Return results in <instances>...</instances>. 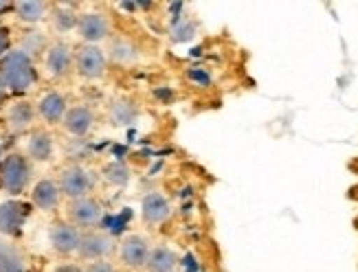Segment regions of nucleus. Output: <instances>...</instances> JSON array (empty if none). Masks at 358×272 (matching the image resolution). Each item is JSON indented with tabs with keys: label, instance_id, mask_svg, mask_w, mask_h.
I'll use <instances>...</instances> for the list:
<instances>
[{
	"label": "nucleus",
	"instance_id": "nucleus-1",
	"mask_svg": "<svg viewBox=\"0 0 358 272\" xmlns=\"http://www.w3.org/2000/svg\"><path fill=\"white\" fill-rule=\"evenodd\" d=\"M0 82L13 92H24L34 86L36 71L29 55H24L22 51L7 53L5 59L0 62Z\"/></svg>",
	"mask_w": 358,
	"mask_h": 272
},
{
	"label": "nucleus",
	"instance_id": "nucleus-2",
	"mask_svg": "<svg viewBox=\"0 0 358 272\" xmlns=\"http://www.w3.org/2000/svg\"><path fill=\"white\" fill-rule=\"evenodd\" d=\"M29 182V165L22 156L11 154L5 158V163L0 165V187H3L7 194L15 196L22 194V189Z\"/></svg>",
	"mask_w": 358,
	"mask_h": 272
},
{
	"label": "nucleus",
	"instance_id": "nucleus-3",
	"mask_svg": "<svg viewBox=\"0 0 358 272\" xmlns=\"http://www.w3.org/2000/svg\"><path fill=\"white\" fill-rule=\"evenodd\" d=\"M69 215H71V220L77 224V227L92 229V227H97V224L101 222L103 211H101V204L99 202L90 200V198H77L71 204Z\"/></svg>",
	"mask_w": 358,
	"mask_h": 272
},
{
	"label": "nucleus",
	"instance_id": "nucleus-4",
	"mask_svg": "<svg viewBox=\"0 0 358 272\" xmlns=\"http://www.w3.org/2000/svg\"><path fill=\"white\" fill-rule=\"evenodd\" d=\"M59 187L62 191L69 196V198H86L88 189H90V176L82 169V167H66L62 171V178H59Z\"/></svg>",
	"mask_w": 358,
	"mask_h": 272
},
{
	"label": "nucleus",
	"instance_id": "nucleus-5",
	"mask_svg": "<svg viewBox=\"0 0 358 272\" xmlns=\"http://www.w3.org/2000/svg\"><path fill=\"white\" fill-rule=\"evenodd\" d=\"M29 215V206L20 202H5L0 204V233L18 235L22 231V224Z\"/></svg>",
	"mask_w": 358,
	"mask_h": 272
},
{
	"label": "nucleus",
	"instance_id": "nucleus-6",
	"mask_svg": "<svg viewBox=\"0 0 358 272\" xmlns=\"http://www.w3.org/2000/svg\"><path fill=\"white\" fill-rule=\"evenodd\" d=\"M77 71H80V75L84 77H101L103 71H106V57L101 53V49H97V46H82L80 51H77Z\"/></svg>",
	"mask_w": 358,
	"mask_h": 272
},
{
	"label": "nucleus",
	"instance_id": "nucleus-7",
	"mask_svg": "<svg viewBox=\"0 0 358 272\" xmlns=\"http://www.w3.org/2000/svg\"><path fill=\"white\" fill-rule=\"evenodd\" d=\"M80 255L86 259H101L113 250V239L103 233H88L80 239Z\"/></svg>",
	"mask_w": 358,
	"mask_h": 272
},
{
	"label": "nucleus",
	"instance_id": "nucleus-8",
	"mask_svg": "<svg viewBox=\"0 0 358 272\" xmlns=\"http://www.w3.org/2000/svg\"><path fill=\"white\" fill-rule=\"evenodd\" d=\"M150 250L143 237H128L121 246V259L128 268H143L148 264Z\"/></svg>",
	"mask_w": 358,
	"mask_h": 272
},
{
	"label": "nucleus",
	"instance_id": "nucleus-9",
	"mask_svg": "<svg viewBox=\"0 0 358 272\" xmlns=\"http://www.w3.org/2000/svg\"><path fill=\"white\" fill-rule=\"evenodd\" d=\"M77 29H80V36L88 42H97L108 36V22L101 13L82 15L80 22H77Z\"/></svg>",
	"mask_w": 358,
	"mask_h": 272
},
{
	"label": "nucleus",
	"instance_id": "nucleus-10",
	"mask_svg": "<svg viewBox=\"0 0 358 272\" xmlns=\"http://www.w3.org/2000/svg\"><path fill=\"white\" fill-rule=\"evenodd\" d=\"M80 233L73 227H66V224H57L51 231V244L57 252H73L80 248Z\"/></svg>",
	"mask_w": 358,
	"mask_h": 272
},
{
	"label": "nucleus",
	"instance_id": "nucleus-11",
	"mask_svg": "<svg viewBox=\"0 0 358 272\" xmlns=\"http://www.w3.org/2000/svg\"><path fill=\"white\" fill-rule=\"evenodd\" d=\"M143 220L148 224H159L169 215V202L161 194H150L143 198Z\"/></svg>",
	"mask_w": 358,
	"mask_h": 272
},
{
	"label": "nucleus",
	"instance_id": "nucleus-12",
	"mask_svg": "<svg viewBox=\"0 0 358 272\" xmlns=\"http://www.w3.org/2000/svg\"><path fill=\"white\" fill-rule=\"evenodd\" d=\"M92 112L84 106L80 108H73L66 112V119H64V125H66V130L75 136H84L90 127H92Z\"/></svg>",
	"mask_w": 358,
	"mask_h": 272
},
{
	"label": "nucleus",
	"instance_id": "nucleus-13",
	"mask_svg": "<svg viewBox=\"0 0 358 272\" xmlns=\"http://www.w3.org/2000/svg\"><path fill=\"white\" fill-rule=\"evenodd\" d=\"M40 115L49 123H57L62 119V115H64V97L57 92H49L46 97H42Z\"/></svg>",
	"mask_w": 358,
	"mask_h": 272
},
{
	"label": "nucleus",
	"instance_id": "nucleus-14",
	"mask_svg": "<svg viewBox=\"0 0 358 272\" xmlns=\"http://www.w3.org/2000/svg\"><path fill=\"white\" fill-rule=\"evenodd\" d=\"M57 198H59L57 187L51 180H42L34 189V202H36V206H40V209H44V211H51L57 204Z\"/></svg>",
	"mask_w": 358,
	"mask_h": 272
},
{
	"label": "nucleus",
	"instance_id": "nucleus-15",
	"mask_svg": "<svg viewBox=\"0 0 358 272\" xmlns=\"http://www.w3.org/2000/svg\"><path fill=\"white\" fill-rule=\"evenodd\" d=\"M0 272H24L22 255L3 239H0Z\"/></svg>",
	"mask_w": 358,
	"mask_h": 272
},
{
	"label": "nucleus",
	"instance_id": "nucleus-16",
	"mask_svg": "<svg viewBox=\"0 0 358 272\" xmlns=\"http://www.w3.org/2000/svg\"><path fill=\"white\" fill-rule=\"evenodd\" d=\"M145 266L150 268V272H172L176 266V255L169 248H154Z\"/></svg>",
	"mask_w": 358,
	"mask_h": 272
},
{
	"label": "nucleus",
	"instance_id": "nucleus-17",
	"mask_svg": "<svg viewBox=\"0 0 358 272\" xmlns=\"http://www.w3.org/2000/svg\"><path fill=\"white\" fill-rule=\"evenodd\" d=\"M69 64H71V53H69V46L64 44H55L53 49L46 55V66L53 75H62L69 71Z\"/></svg>",
	"mask_w": 358,
	"mask_h": 272
},
{
	"label": "nucleus",
	"instance_id": "nucleus-18",
	"mask_svg": "<svg viewBox=\"0 0 358 272\" xmlns=\"http://www.w3.org/2000/svg\"><path fill=\"white\" fill-rule=\"evenodd\" d=\"M51 152H53V143H51L49 134L38 132L29 141V154L34 156L36 161H46V158L51 156Z\"/></svg>",
	"mask_w": 358,
	"mask_h": 272
},
{
	"label": "nucleus",
	"instance_id": "nucleus-19",
	"mask_svg": "<svg viewBox=\"0 0 358 272\" xmlns=\"http://www.w3.org/2000/svg\"><path fill=\"white\" fill-rule=\"evenodd\" d=\"M31 119H34V112H31L29 103H15L9 110V125L13 127L15 132H22L24 127H29Z\"/></svg>",
	"mask_w": 358,
	"mask_h": 272
},
{
	"label": "nucleus",
	"instance_id": "nucleus-20",
	"mask_svg": "<svg viewBox=\"0 0 358 272\" xmlns=\"http://www.w3.org/2000/svg\"><path fill=\"white\" fill-rule=\"evenodd\" d=\"M44 3H36V0H24V3L15 5V11H18V18L24 22H38L44 15Z\"/></svg>",
	"mask_w": 358,
	"mask_h": 272
},
{
	"label": "nucleus",
	"instance_id": "nucleus-21",
	"mask_svg": "<svg viewBox=\"0 0 358 272\" xmlns=\"http://www.w3.org/2000/svg\"><path fill=\"white\" fill-rule=\"evenodd\" d=\"M110 119L115 125H128L134 119V108L128 101H115L110 106Z\"/></svg>",
	"mask_w": 358,
	"mask_h": 272
},
{
	"label": "nucleus",
	"instance_id": "nucleus-22",
	"mask_svg": "<svg viewBox=\"0 0 358 272\" xmlns=\"http://www.w3.org/2000/svg\"><path fill=\"white\" fill-rule=\"evenodd\" d=\"M106 178L110 180L113 185H126L130 176H128V169L123 167L121 163H113V165L106 167Z\"/></svg>",
	"mask_w": 358,
	"mask_h": 272
},
{
	"label": "nucleus",
	"instance_id": "nucleus-23",
	"mask_svg": "<svg viewBox=\"0 0 358 272\" xmlns=\"http://www.w3.org/2000/svg\"><path fill=\"white\" fill-rule=\"evenodd\" d=\"M55 24L59 27V29H71V27H75V15L71 13V11H57L55 13Z\"/></svg>",
	"mask_w": 358,
	"mask_h": 272
},
{
	"label": "nucleus",
	"instance_id": "nucleus-24",
	"mask_svg": "<svg viewBox=\"0 0 358 272\" xmlns=\"http://www.w3.org/2000/svg\"><path fill=\"white\" fill-rule=\"evenodd\" d=\"M174 40H178V42H182V40H189V38H194V27L192 24H182V27H176L174 29Z\"/></svg>",
	"mask_w": 358,
	"mask_h": 272
},
{
	"label": "nucleus",
	"instance_id": "nucleus-25",
	"mask_svg": "<svg viewBox=\"0 0 358 272\" xmlns=\"http://www.w3.org/2000/svg\"><path fill=\"white\" fill-rule=\"evenodd\" d=\"M86 272H115V268L110 264H106V262H95V264H90Z\"/></svg>",
	"mask_w": 358,
	"mask_h": 272
},
{
	"label": "nucleus",
	"instance_id": "nucleus-26",
	"mask_svg": "<svg viewBox=\"0 0 358 272\" xmlns=\"http://www.w3.org/2000/svg\"><path fill=\"white\" fill-rule=\"evenodd\" d=\"M7 49H9V34L5 27H0V55H5Z\"/></svg>",
	"mask_w": 358,
	"mask_h": 272
},
{
	"label": "nucleus",
	"instance_id": "nucleus-27",
	"mask_svg": "<svg viewBox=\"0 0 358 272\" xmlns=\"http://www.w3.org/2000/svg\"><path fill=\"white\" fill-rule=\"evenodd\" d=\"M5 99V86H3V82H0V101Z\"/></svg>",
	"mask_w": 358,
	"mask_h": 272
},
{
	"label": "nucleus",
	"instance_id": "nucleus-28",
	"mask_svg": "<svg viewBox=\"0 0 358 272\" xmlns=\"http://www.w3.org/2000/svg\"><path fill=\"white\" fill-rule=\"evenodd\" d=\"M7 9H11L9 3H0V11H7Z\"/></svg>",
	"mask_w": 358,
	"mask_h": 272
},
{
	"label": "nucleus",
	"instance_id": "nucleus-29",
	"mask_svg": "<svg viewBox=\"0 0 358 272\" xmlns=\"http://www.w3.org/2000/svg\"><path fill=\"white\" fill-rule=\"evenodd\" d=\"M57 272H80V270H75V268H62V270H57Z\"/></svg>",
	"mask_w": 358,
	"mask_h": 272
}]
</instances>
